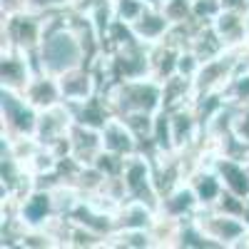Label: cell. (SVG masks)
I'll return each instance as SVG.
<instances>
[{"label": "cell", "mask_w": 249, "mask_h": 249, "mask_svg": "<svg viewBox=\"0 0 249 249\" xmlns=\"http://www.w3.org/2000/svg\"><path fill=\"white\" fill-rule=\"evenodd\" d=\"M222 175L230 177V179H227V184H230L237 195H247V192H249V179H247V175H244L239 167H234V164H224Z\"/></svg>", "instance_id": "2"}, {"label": "cell", "mask_w": 249, "mask_h": 249, "mask_svg": "<svg viewBox=\"0 0 249 249\" xmlns=\"http://www.w3.org/2000/svg\"><path fill=\"white\" fill-rule=\"evenodd\" d=\"M164 28H167V20H164V18L147 15V18H142V23H140V35H144V37H157Z\"/></svg>", "instance_id": "3"}, {"label": "cell", "mask_w": 249, "mask_h": 249, "mask_svg": "<svg viewBox=\"0 0 249 249\" xmlns=\"http://www.w3.org/2000/svg\"><path fill=\"white\" fill-rule=\"evenodd\" d=\"M247 137H249V120H247Z\"/></svg>", "instance_id": "6"}, {"label": "cell", "mask_w": 249, "mask_h": 249, "mask_svg": "<svg viewBox=\"0 0 249 249\" xmlns=\"http://www.w3.org/2000/svg\"><path fill=\"white\" fill-rule=\"evenodd\" d=\"M80 57V45L75 43L72 35L57 33L55 37H50L45 48H43V62L48 65V70H70L72 65H77Z\"/></svg>", "instance_id": "1"}, {"label": "cell", "mask_w": 249, "mask_h": 249, "mask_svg": "<svg viewBox=\"0 0 249 249\" xmlns=\"http://www.w3.org/2000/svg\"><path fill=\"white\" fill-rule=\"evenodd\" d=\"M45 210H48V197H33V204L28 207V219L30 222H40L45 217Z\"/></svg>", "instance_id": "5"}, {"label": "cell", "mask_w": 249, "mask_h": 249, "mask_svg": "<svg viewBox=\"0 0 249 249\" xmlns=\"http://www.w3.org/2000/svg\"><path fill=\"white\" fill-rule=\"evenodd\" d=\"M88 88H90V82H88L85 75H77V77H72L68 82H62V92L70 95V97H85Z\"/></svg>", "instance_id": "4"}]
</instances>
